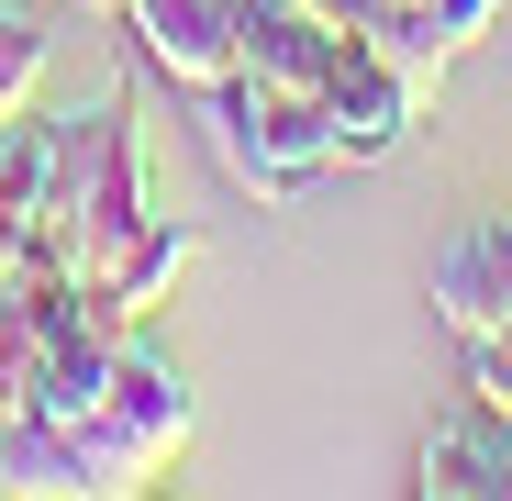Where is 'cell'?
<instances>
[{"instance_id":"5b68a950","label":"cell","mask_w":512,"mask_h":501,"mask_svg":"<svg viewBox=\"0 0 512 501\" xmlns=\"http://www.w3.org/2000/svg\"><path fill=\"white\" fill-rule=\"evenodd\" d=\"M123 34L134 56L167 78V90H223L245 67V0H123Z\"/></svg>"},{"instance_id":"52a82bcc","label":"cell","mask_w":512,"mask_h":501,"mask_svg":"<svg viewBox=\"0 0 512 501\" xmlns=\"http://www.w3.org/2000/svg\"><path fill=\"white\" fill-rule=\"evenodd\" d=\"M435 323H446V334H490V323H512V201L479 212L446 257H435Z\"/></svg>"},{"instance_id":"3957f363","label":"cell","mask_w":512,"mask_h":501,"mask_svg":"<svg viewBox=\"0 0 512 501\" xmlns=\"http://www.w3.org/2000/svg\"><path fill=\"white\" fill-rule=\"evenodd\" d=\"M201 134H212V156H223V179L256 190L268 212L346 167V145H334V112H323L312 90H279V78H245V67L223 78V90H201Z\"/></svg>"},{"instance_id":"6da1fadb","label":"cell","mask_w":512,"mask_h":501,"mask_svg":"<svg viewBox=\"0 0 512 501\" xmlns=\"http://www.w3.org/2000/svg\"><path fill=\"white\" fill-rule=\"evenodd\" d=\"M190 446V379L179 357H156L145 334H123L112 357V390L78 412V424H12V446H0V490H145L167 479Z\"/></svg>"},{"instance_id":"7c38bea8","label":"cell","mask_w":512,"mask_h":501,"mask_svg":"<svg viewBox=\"0 0 512 501\" xmlns=\"http://www.w3.org/2000/svg\"><path fill=\"white\" fill-rule=\"evenodd\" d=\"M457 357H468V401L512 412V323H490V334H457Z\"/></svg>"},{"instance_id":"30bf717a","label":"cell","mask_w":512,"mask_h":501,"mask_svg":"<svg viewBox=\"0 0 512 501\" xmlns=\"http://www.w3.org/2000/svg\"><path fill=\"white\" fill-rule=\"evenodd\" d=\"M190 257H201V234H190V223H167V212H156V223H145V234L123 245V257H112V268L90 279V301H101L112 323H145V312H156L167 290H179V279H190Z\"/></svg>"},{"instance_id":"ba28073f","label":"cell","mask_w":512,"mask_h":501,"mask_svg":"<svg viewBox=\"0 0 512 501\" xmlns=\"http://www.w3.org/2000/svg\"><path fill=\"white\" fill-rule=\"evenodd\" d=\"M412 490H435V501H512V412H490V401L446 412V424L423 435V479Z\"/></svg>"},{"instance_id":"8992f818","label":"cell","mask_w":512,"mask_h":501,"mask_svg":"<svg viewBox=\"0 0 512 501\" xmlns=\"http://www.w3.org/2000/svg\"><path fill=\"white\" fill-rule=\"evenodd\" d=\"M56 268V112L0 123V279Z\"/></svg>"},{"instance_id":"8fae6325","label":"cell","mask_w":512,"mask_h":501,"mask_svg":"<svg viewBox=\"0 0 512 501\" xmlns=\"http://www.w3.org/2000/svg\"><path fill=\"white\" fill-rule=\"evenodd\" d=\"M45 90V23H34V0H0V123H23Z\"/></svg>"},{"instance_id":"7a4b0ae2","label":"cell","mask_w":512,"mask_h":501,"mask_svg":"<svg viewBox=\"0 0 512 501\" xmlns=\"http://www.w3.org/2000/svg\"><path fill=\"white\" fill-rule=\"evenodd\" d=\"M145 223H156V167H145L134 101L101 90L90 112H56V268L90 290Z\"/></svg>"},{"instance_id":"277c9868","label":"cell","mask_w":512,"mask_h":501,"mask_svg":"<svg viewBox=\"0 0 512 501\" xmlns=\"http://www.w3.org/2000/svg\"><path fill=\"white\" fill-rule=\"evenodd\" d=\"M323 112H334V145H346V167H379L423 134V112H435V78L401 67L379 34H346V56H334L323 78Z\"/></svg>"},{"instance_id":"9c48e42d","label":"cell","mask_w":512,"mask_h":501,"mask_svg":"<svg viewBox=\"0 0 512 501\" xmlns=\"http://www.w3.org/2000/svg\"><path fill=\"white\" fill-rule=\"evenodd\" d=\"M334 56H346V23H323L312 0H245V78H279V90L323 101Z\"/></svg>"}]
</instances>
